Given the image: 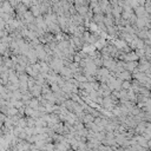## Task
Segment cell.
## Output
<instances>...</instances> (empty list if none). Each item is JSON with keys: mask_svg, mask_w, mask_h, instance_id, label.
I'll use <instances>...</instances> for the list:
<instances>
[{"mask_svg": "<svg viewBox=\"0 0 151 151\" xmlns=\"http://www.w3.org/2000/svg\"><path fill=\"white\" fill-rule=\"evenodd\" d=\"M67 151H76V150H73V149H68Z\"/></svg>", "mask_w": 151, "mask_h": 151, "instance_id": "cell-1", "label": "cell"}, {"mask_svg": "<svg viewBox=\"0 0 151 151\" xmlns=\"http://www.w3.org/2000/svg\"><path fill=\"white\" fill-rule=\"evenodd\" d=\"M44 151H54V150H44Z\"/></svg>", "mask_w": 151, "mask_h": 151, "instance_id": "cell-2", "label": "cell"}]
</instances>
